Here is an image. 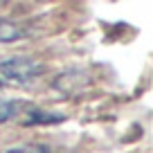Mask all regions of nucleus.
<instances>
[{
	"mask_svg": "<svg viewBox=\"0 0 153 153\" xmlns=\"http://www.w3.org/2000/svg\"><path fill=\"white\" fill-rule=\"evenodd\" d=\"M5 153H50V149L43 144H20V146L7 149Z\"/></svg>",
	"mask_w": 153,
	"mask_h": 153,
	"instance_id": "obj_4",
	"label": "nucleus"
},
{
	"mask_svg": "<svg viewBox=\"0 0 153 153\" xmlns=\"http://www.w3.org/2000/svg\"><path fill=\"white\" fill-rule=\"evenodd\" d=\"M20 101L16 99H0V124H5L9 120H16L20 115Z\"/></svg>",
	"mask_w": 153,
	"mask_h": 153,
	"instance_id": "obj_2",
	"label": "nucleus"
},
{
	"mask_svg": "<svg viewBox=\"0 0 153 153\" xmlns=\"http://www.w3.org/2000/svg\"><path fill=\"white\" fill-rule=\"evenodd\" d=\"M43 72V65L32 56H0V86H27Z\"/></svg>",
	"mask_w": 153,
	"mask_h": 153,
	"instance_id": "obj_1",
	"label": "nucleus"
},
{
	"mask_svg": "<svg viewBox=\"0 0 153 153\" xmlns=\"http://www.w3.org/2000/svg\"><path fill=\"white\" fill-rule=\"evenodd\" d=\"M23 36L18 27L9 20H0V43H9V41H18Z\"/></svg>",
	"mask_w": 153,
	"mask_h": 153,
	"instance_id": "obj_3",
	"label": "nucleus"
}]
</instances>
